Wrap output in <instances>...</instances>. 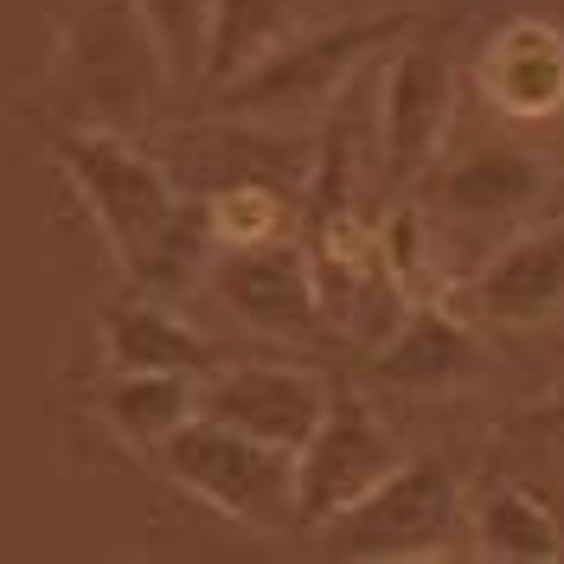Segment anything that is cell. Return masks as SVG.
<instances>
[{
	"label": "cell",
	"instance_id": "1",
	"mask_svg": "<svg viewBox=\"0 0 564 564\" xmlns=\"http://www.w3.org/2000/svg\"><path fill=\"white\" fill-rule=\"evenodd\" d=\"M58 167L70 174L77 199L90 206L104 245L116 250L122 276L141 295H174L199 270V257H218L212 206H193L161 161L104 129H70L58 135Z\"/></svg>",
	"mask_w": 564,
	"mask_h": 564
},
{
	"label": "cell",
	"instance_id": "2",
	"mask_svg": "<svg viewBox=\"0 0 564 564\" xmlns=\"http://www.w3.org/2000/svg\"><path fill=\"white\" fill-rule=\"evenodd\" d=\"M154 468L174 488L212 500L238 527H302V456L282 443H263V436H245L218 417H193L186 430H174L154 449Z\"/></svg>",
	"mask_w": 564,
	"mask_h": 564
},
{
	"label": "cell",
	"instance_id": "3",
	"mask_svg": "<svg viewBox=\"0 0 564 564\" xmlns=\"http://www.w3.org/2000/svg\"><path fill=\"white\" fill-rule=\"evenodd\" d=\"M462 481L449 462L436 456H404L372 494H359L334 520H321V552L327 558H359V564H398V558H443L449 532L462 527Z\"/></svg>",
	"mask_w": 564,
	"mask_h": 564
},
{
	"label": "cell",
	"instance_id": "4",
	"mask_svg": "<svg viewBox=\"0 0 564 564\" xmlns=\"http://www.w3.org/2000/svg\"><path fill=\"white\" fill-rule=\"evenodd\" d=\"M411 20H359V26H327V33L289 39L276 45L263 65H250L245 77H231L218 90V109L238 116V122H263V116H302L315 104H334V90L352 77L359 58H372L386 39H398Z\"/></svg>",
	"mask_w": 564,
	"mask_h": 564
},
{
	"label": "cell",
	"instance_id": "5",
	"mask_svg": "<svg viewBox=\"0 0 564 564\" xmlns=\"http://www.w3.org/2000/svg\"><path fill=\"white\" fill-rule=\"evenodd\" d=\"M212 289L231 315L276 334V340H327V308H321V282L308 263V245L270 238V245H218L212 257Z\"/></svg>",
	"mask_w": 564,
	"mask_h": 564
},
{
	"label": "cell",
	"instance_id": "6",
	"mask_svg": "<svg viewBox=\"0 0 564 564\" xmlns=\"http://www.w3.org/2000/svg\"><path fill=\"white\" fill-rule=\"evenodd\" d=\"M391 468H404V449L379 423V411L359 391H334L321 430L302 443V527L334 520L340 507L379 488Z\"/></svg>",
	"mask_w": 564,
	"mask_h": 564
},
{
	"label": "cell",
	"instance_id": "7",
	"mask_svg": "<svg viewBox=\"0 0 564 564\" xmlns=\"http://www.w3.org/2000/svg\"><path fill=\"white\" fill-rule=\"evenodd\" d=\"M449 109H456V77H449V58L436 45L391 52L386 97H379V174L391 186H411L436 161Z\"/></svg>",
	"mask_w": 564,
	"mask_h": 564
},
{
	"label": "cell",
	"instance_id": "8",
	"mask_svg": "<svg viewBox=\"0 0 564 564\" xmlns=\"http://www.w3.org/2000/svg\"><path fill=\"white\" fill-rule=\"evenodd\" d=\"M327 398L334 391L302 366H218L212 379H199V417H218L302 456V443L327 417Z\"/></svg>",
	"mask_w": 564,
	"mask_h": 564
},
{
	"label": "cell",
	"instance_id": "9",
	"mask_svg": "<svg viewBox=\"0 0 564 564\" xmlns=\"http://www.w3.org/2000/svg\"><path fill=\"white\" fill-rule=\"evenodd\" d=\"M481 366H488L481 334H475L456 308H443V302H411L404 321L372 347V372L398 391L468 386V379H481Z\"/></svg>",
	"mask_w": 564,
	"mask_h": 564
},
{
	"label": "cell",
	"instance_id": "10",
	"mask_svg": "<svg viewBox=\"0 0 564 564\" xmlns=\"http://www.w3.org/2000/svg\"><path fill=\"white\" fill-rule=\"evenodd\" d=\"M539 199H545V167L532 161L527 148H513V141L475 148V154H462L456 167L443 174V212H449V225L475 231L481 245H494L507 225L532 218Z\"/></svg>",
	"mask_w": 564,
	"mask_h": 564
},
{
	"label": "cell",
	"instance_id": "11",
	"mask_svg": "<svg viewBox=\"0 0 564 564\" xmlns=\"http://www.w3.org/2000/svg\"><path fill=\"white\" fill-rule=\"evenodd\" d=\"M475 308L500 327H539L564 315V218L494 250L475 276Z\"/></svg>",
	"mask_w": 564,
	"mask_h": 564
},
{
	"label": "cell",
	"instance_id": "12",
	"mask_svg": "<svg viewBox=\"0 0 564 564\" xmlns=\"http://www.w3.org/2000/svg\"><path fill=\"white\" fill-rule=\"evenodd\" d=\"M104 359L109 372H193V379H212L225 366V352L154 295L104 308Z\"/></svg>",
	"mask_w": 564,
	"mask_h": 564
},
{
	"label": "cell",
	"instance_id": "13",
	"mask_svg": "<svg viewBox=\"0 0 564 564\" xmlns=\"http://www.w3.org/2000/svg\"><path fill=\"white\" fill-rule=\"evenodd\" d=\"M488 97L513 116H552L564 104V39L539 20H513L488 45Z\"/></svg>",
	"mask_w": 564,
	"mask_h": 564
},
{
	"label": "cell",
	"instance_id": "14",
	"mask_svg": "<svg viewBox=\"0 0 564 564\" xmlns=\"http://www.w3.org/2000/svg\"><path fill=\"white\" fill-rule=\"evenodd\" d=\"M315 0H218L212 7V45H206V84L225 90L231 77L263 65L276 45L302 33Z\"/></svg>",
	"mask_w": 564,
	"mask_h": 564
},
{
	"label": "cell",
	"instance_id": "15",
	"mask_svg": "<svg viewBox=\"0 0 564 564\" xmlns=\"http://www.w3.org/2000/svg\"><path fill=\"white\" fill-rule=\"evenodd\" d=\"M104 417L135 449H161L174 430L199 417V379L193 372H116L104 386Z\"/></svg>",
	"mask_w": 564,
	"mask_h": 564
},
{
	"label": "cell",
	"instance_id": "16",
	"mask_svg": "<svg viewBox=\"0 0 564 564\" xmlns=\"http://www.w3.org/2000/svg\"><path fill=\"white\" fill-rule=\"evenodd\" d=\"M468 527H475V545H481L488 558H507V564H545V558L564 552L552 513H545L527 488H488L475 500Z\"/></svg>",
	"mask_w": 564,
	"mask_h": 564
},
{
	"label": "cell",
	"instance_id": "17",
	"mask_svg": "<svg viewBox=\"0 0 564 564\" xmlns=\"http://www.w3.org/2000/svg\"><path fill=\"white\" fill-rule=\"evenodd\" d=\"M212 7H218V0H141V20H148V33H154V52L167 58L174 77H206Z\"/></svg>",
	"mask_w": 564,
	"mask_h": 564
},
{
	"label": "cell",
	"instance_id": "18",
	"mask_svg": "<svg viewBox=\"0 0 564 564\" xmlns=\"http://www.w3.org/2000/svg\"><path fill=\"white\" fill-rule=\"evenodd\" d=\"M212 231L218 245H270L289 238V199L270 193L263 180H231L225 193H212Z\"/></svg>",
	"mask_w": 564,
	"mask_h": 564
}]
</instances>
